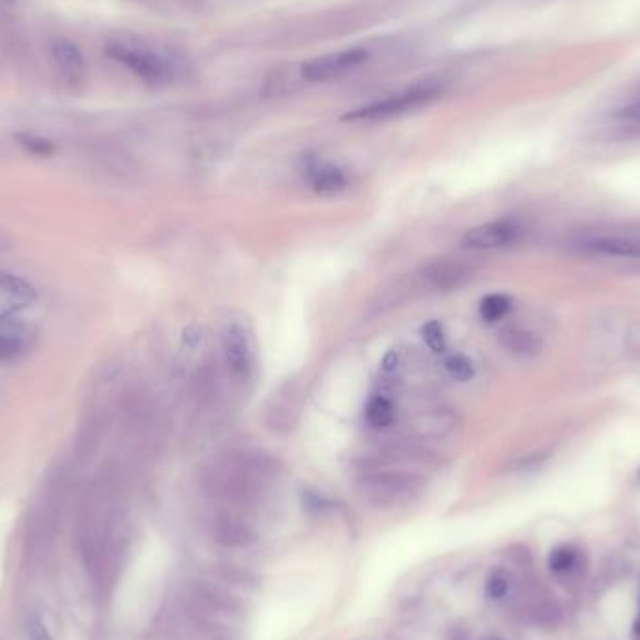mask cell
I'll list each match as a JSON object with an SVG mask.
<instances>
[{"mask_svg":"<svg viewBox=\"0 0 640 640\" xmlns=\"http://www.w3.org/2000/svg\"><path fill=\"white\" fill-rule=\"evenodd\" d=\"M105 53L109 59L115 60L148 87H161L169 83L173 75L171 64L160 53L131 36H118L109 40L105 45Z\"/></svg>","mask_w":640,"mask_h":640,"instance_id":"6da1fadb","label":"cell"},{"mask_svg":"<svg viewBox=\"0 0 640 640\" xmlns=\"http://www.w3.org/2000/svg\"><path fill=\"white\" fill-rule=\"evenodd\" d=\"M440 92H442V87L438 83H429L427 81L423 85L410 87L405 92L390 96L386 100L358 107V109L347 113L343 120H349V122H379V120L401 117V115H407L410 111L420 109L423 105L433 102Z\"/></svg>","mask_w":640,"mask_h":640,"instance_id":"7a4b0ae2","label":"cell"},{"mask_svg":"<svg viewBox=\"0 0 640 640\" xmlns=\"http://www.w3.org/2000/svg\"><path fill=\"white\" fill-rule=\"evenodd\" d=\"M575 248L588 253L592 257L603 259H622V261H639L640 236L614 231L586 233L575 238Z\"/></svg>","mask_w":640,"mask_h":640,"instance_id":"3957f363","label":"cell"},{"mask_svg":"<svg viewBox=\"0 0 640 640\" xmlns=\"http://www.w3.org/2000/svg\"><path fill=\"white\" fill-rule=\"evenodd\" d=\"M367 51L362 47L328 53L317 59L309 60L302 66V75L309 83H328L341 77H347L350 72L360 68L367 60Z\"/></svg>","mask_w":640,"mask_h":640,"instance_id":"277c9868","label":"cell"},{"mask_svg":"<svg viewBox=\"0 0 640 640\" xmlns=\"http://www.w3.org/2000/svg\"><path fill=\"white\" fill-rule=\"evenodd\" d=\"M523 234V227L513 219H498L478 225L463 236V244L470 249H500L515 244Z\"/></svg>","mask_w":640,"mask_h":640,"instance_id":"5b68a950","label":"cell"},{"mask_svg":"<svg viewBox=\"0 0 640 640\" xmlns=\"http://www.w3.org/2000/svg\"><path fill=\"white\" fill-rule=\"evenodd\" d=\"M36 332L29 322L15 317L0 319V364L23 358L34 345Z\"/></svg>","mask_w":640,"mask_h":640,"instance_id":"8992f818","label":"cell"},{"mask_svg":"<svg viewBox=\"0 0 640 640\" xmlns=\"http://www.w3.org/2000/svg\"><path fill=\"white\" fill-rule=\"evenodd\" d=\"M38 300L36 287L25 277L0 270V319L15 317L34 306Z\"/></svg>","mask_w":640,"mask_h":640,"instance_id":"52a82bcc","label":"cell"},{"mask_svg":"<svg viewBox=\"0 0 640 640\" xmlns=\"http://www.w3.org/2000/svg\"><path fill=\"white\" fill-rule=\"evenodd\" d=\"M223 356H225V364L234 377L238 379L249 377L253 367V350H251L248 334L240 324L227 326L223 334Z\"/></svg>","mask_w":640,"mask_h":640,"instance_id":"ba28073f","label":"cell"},{"mask_svg":"<svg viewBox=\"0 0 640 640\" xmlns=\"http://www.w3.org/2000/svg\"><path fill=\"white\" fill-rule=\"evenodd\" d=\"M210 532L219 545L231 549H244L255 541L251 524L229 511H219L210 521Z\"/></svg>","mask_w":640,"mask_h":640,"instance_id":"9c48e42d","label":"cell"},{"mask_svg":"<svg viewBox=\"0 0 640 640\" xmlns=\"http://www.w3.org/2000/svg\"><path fill=\"white\" fill-rule=\"evenodd\" d=\"M49 55L51 62L55 66V70L70 83H77L81 79H85L87 73V62L85 55L79 49V45L68 40V38H57L51 42L49 47Z\"/></svg>","mask_w":640,"mask_h":640,"instance_id":"30bf717a","label":"cell"},{"mask_svg":"<svg viewBox=\"0 0 640 640\" xmlns=\"http://www.w3.org/2000/svg\"><path fill=\"white\" fill-rule=\"evenodd\" d=\"M309 186L320 195H335L349 186V178L341 167L326 161H309L306 165Z\"/></svg>","mask_w":640,"mask_h":640,"instance_id":"8fae6325","label":"cell"},{"mask_svg":"<svg viewBox=\"0 0 640 640\" xmlns=\"http://www.w3.org/2000/svg\"><path fill=\"white\" fill-rule=\"evenodd\" d=\"M423 277L440 291H453L470 277V270L457 259H438L423 268Z\"/></svg>","mask_w":640,"mask_h":640,"instance_id":"7c38bea8","label":"cell"},{"mask_svg":"<svg viewBox=\"0 0 640 640\" xmlns=\"http://www.w3.org/2000/svg\"><path fill=\"white\" fill-rule=\"evenodd\" d=\"M500 343L502 347L510 352L511 356L521 358V360H532L536 358L541 349H543V341L536 332L521 328V326H513L500 334Z\"/></svg>","mask_w":640,"mask_h":640,"instance_id":"4fadbf2b","label":"cell"},{"mask_svg":"<svg viewBox=\"0 0 640 640\" xmlns=\"http://www.w3.org/2000/svg\"><path fill=\"white\" fill-rule=\"evenodd\" d=\"M300 79H304L302 68L296 70L294 66H285V68H277V70H274V72L268 75L264 88H266L268 94L277 96V94H281V92H289L291 87H296ZM304 81H306V79H304Z\"/></svg>","mask_w":640,"mask_h":640,"instance_id":"5bb4252c","label":"cell"},{"mask_svg":"<svg viewBox=\"0 0 640 640\" xmlns=\"http://www.w3.org/2000/svg\"><path fill=\"white\" fill-rule=\"evenodd\" d=\"M365 414H367V422L371 423L373 427H388L390 423L393 422V418H395V410H393V405L386 399V397H373L371 401H369V405L365 408Z\"/></svg>","mask_w":640,"mask_h":640,"instance_id":"9a60e30c","label":"cell"},{"mask_svg":"<svg viewBox=\"0 0 640 640\" xmlns=\"http://www.w3.org/2000/svg\"><path fill=\"white\" fill-rule=\"evenodd\" d=\"M511 309V300L506 294H489L480 302L481 319L487 322L502 320Z\"/></svg>","mask_w":640,"mask_h":640,"instance_id":"2e32d148","label":"cell"},{"mask_svg":"<svg viewBox=\"0 0 640 640\" xmlns=\"http://www.w3.org/2000/svg\"><path fill=\"white\" fill-rule=\"evenodd\" d=\"M15 141L32 156L45 158V156H53L57 152V146L53 141L45 139L42 135H36V133H25V131L15 133Z\"/></svg>","mask_w":640,"mask_h":640,"instance_id":"e0dca14e","label":"cell"},{"mask_svg":"<svg viewBox=\"0 0 640 640\" xmlns=\"http://www.w3.org/2000/svg\"><path fill=\"white\" fill-rule=\"evenodd\" d=\"M446 369H448L451 379L461 380V382L472 379L474 373H476L472 360L466 358L463 354H455V356L448 358L446 360Z\"/></svg>","mask_w":640,"mask_h":640,"instance_id":"ac0fdd59","label":"cell"},{"mask_svg":"<svg viewBox=\"0 0 640 640\" xmlns=\"http://www.w3.org/2000/svg\"><path fill=\"white\" fill-rule=\"evenodd\" d=\"M423 339L427 343V347L433 352H444L446 350V334H444V326L438 320H431L423 326Z\"/></svg>","mask_w":640,"mask_h":640,"instance_id":"d6986e66","label":"cell"},{"mask_svg":"<svg viewBox=\"0 0 640 640\" xmlns=\"http://www.w3.org/2000/svg\"><path fill=\"white\" fill-rule=\"evenodd\" d=\"M577 564V554L569 547H558L549 556V568L556 573H568Z\"/></svg>","mask_w":640,"mask_h":640,"instance_id":"ffe728a7","label":"cell"},{"mask_svg":"<svg viewBox=\"0 0 640 640\" xmlns=\"http://www.w3.org/2000/svg\"><path fill=\"white\" fill-rule=\"evenodd\" d=\"M25 627H27V639L29 640H55L40 614H30Z\"/></svg>","mask_w":640,"mask_h":640,"instance_id":"44dd1931","label":"cell"},{"mask_svg":"<svg viewBox=\"0 0 640 640\" xmlns=\"http://www.w3.org/2000/svg\"><path fill=\"white\" fill-rule=\"evenodd\" d=\"M485 590H487V596L491 597V599H504L510 592V579L504 573L498 571V573L489 577Z\"/></svg>","mask_w":640,"mask_h":640,"instance_id":"7402d4cb","label":"cell"},{"mask_svg":"<svg viewBox=\"0 0 640 640\" xmlns=\"http://www.w3.org/2000/svg\"><path fill=\"white\" fill-rule=\"evenodd\" d=\"M616 120H618L620 124L631 126V128H640V100L629 103L626 107H622V109L616 113Z\"/></svg>","mask_w":640,"mask_h":640,"instance_id":"603a6c76","label":"cell"},{"mask_svg":"<svg viewBox=\"0 0 640 640\" xmlns=\"http://www.w3.org/2000/svg\"><path fill=\"white\" fill-rule=\"evenodd\" d=\"M184 335H186L184 339H186V343H188L190 347H195V345H197V343L201 341V335H199V332H197V328H195V326H193V328H190V330H188V332H186V334Z\"/></svg>","mask_w":640,"mask_h":640,"instance_id":"cb8c5ba5","label":"cell"},{"mask_svg":"<svg viewBox=\"0 0 640 640\" xmlns=\"http://www.w3.org/2000/svg\"><path fill=\"white\" fill-rule=\"evenodd\" d=\"M0 2H8V4H12V2H15V0H0Z\"/></svg>","mask_w":640,"mask_h":640,"instance_id":"d4e9b609","label":"cell"}]
</instances>
